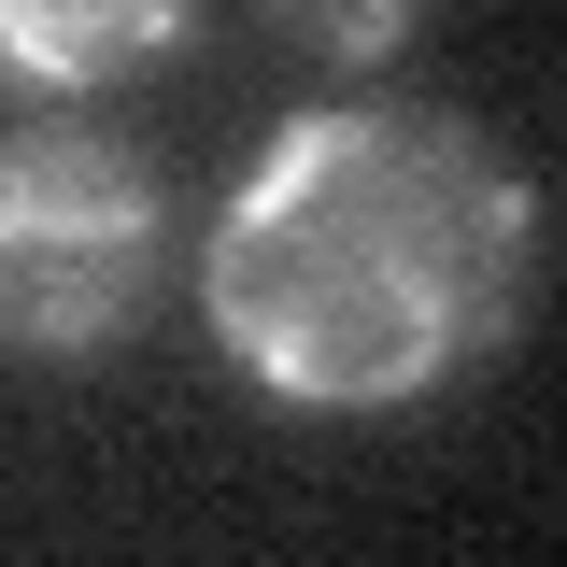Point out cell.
Wrapping results in <instances>:
<instances>
[{"instance_id": "6da1fadb", "label": "cell", "mask_w": 567, "mask_h": 567, "mask_svg": "<svg viewBox=\"0 0 567 567\" xmlns=\"http://www.w3.org/2000/svg\"><path fill=\"white\" fill-rule=\"evenodd\" d=\"M525 270V171L454 114H298L241 171L199 256V312L298 412H398L468 369Z\"/></svg>"}, {"instance_id": "7a4b0ae2", "label": "cell", "mask_w": 567, "mask_h": 567, "mask_svg": "<svg viewBox=\"0 0 567 567\" xmlns=\"http://www.w3.org/2000/svg\"><path fill=\"white\" fill-rule=\"evenodd\" d=\"M156 298V185L85 128L0 142V354H100Z\"/></svg>"}, {"instance_id": "3957f363", "label": "cell", "mask_w": 567, "mask_h": 567, "mask_svg": "<svg viewBox=\"0 0 567 567\" xmlns=\"http://www.w3.org/2000/svg\"><path fill=\"white\" fill-rule=\"evenodd\" d=\"M199 0H0V71L29 85H128L142 58L185 43Z\"/></svg>"}, {"instance_id": "277c9868", "label": "cell", "mask_w": 567, "mask_h": 567, "mask_svg": "<svg viewBox=\"0 0 567 567\" xmlns=\"http://www.w3.org/2000/svg\"><path fill=\"white\" fill-rule=\"evenodd\" d=\"M256 14H270L284 43H298V58H383V43H398V29H412L425 0H256Z\"/></svg>"}]
</instances>
